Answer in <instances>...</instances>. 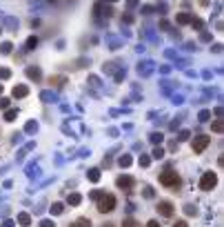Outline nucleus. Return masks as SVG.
Listing matches in <instances>:
<instances>
[{"label":"nucleus","mask_w":224,"mask_h":227,"mask_svg":"<svg viewBox=\"0 0 224 227\" xmlns=\"http://www.w3.org/2000/svg\"><path fill=\"white\" fill-rule=\"evenodd\" d=\"M160 183L164 187H173V189H178V187L182 185V180H180V176H178V171H171V169H166L164 174H160Z\"/></svg>","instance_id":"obj_1"},{"label":"nucleus","mask_w":224,"mask_h":227,"mask_svg":"<svg viewBox=\"0 0 224 227\" xmlns=\"http://www.w3.org/2000/svg\"><path fill=\"white\" fill-rule=\"evenodd\" d=\"M113 209H116V196H111V194L100 196V203H98L100 214H109V211H113Z\"/></svg>","instance_id":"obj_2"},{"label":"nucleus","mask_w":224,"mask_h":227,"mask_svg":"<svg viewBox=\"0 0 224 227\" xmlns=\"http://www.w3.org/2000/svg\"><path fill=\"white\" fill-rule=\"evenodd\" d=\"M215 185H217V176L213 174V171H207V174L202 176V180H200V189H204V192L213 189Z\"/></svg>","instance_id":"obj_3"},{"label":"nucleus","mask_w":224,"mask_h":227,"mask_svg":"<svg viewBox=\"0 0 224 227\" xmlns=\"http://www.w3.org/2000/svg\"><path fill=\"white\" fill-rule=\"evenodd\" d=\"M209 143H211V138H207V136H195V140H193V151L195 154H202V151L209 147Z\"/></svg>","instance_id":"obj_4"},{"label":"nucleus","mask_w":224,"mask_h":227,"mask_svg":"<svg viewBox=\"0 0 224 227\" xmlns=\"http://www.w3.org/2000/svg\"><path fill=\"white\" fill-rule=\"evenodd\" d=\"M158 211L162 216H166V218H171V216H173V203L171 201H160L158 203Z\"/></svg>","instance_id":"obj_5"},{"label":"nucleus","mask_w":224,"mask_h":227,"mask_svg":"<svg viewBox=\"0 0 224 227\" xmlns=\"http://www.w3.org/2000/svg\"><path fill=\"white\" fill-rule=\"evenodd\" d=\"M116 185L120 187V189H124V192H131V187H133V178L131 176H120L116 180Z\"/></svg>","instance_id":"obj_6"},{"label":"nucleus","mask_w":224,"mask_h":227,"mask_svg":"<svg viewBox=\"0 0 224 227\" xmlns=\"http://www.w3.org/2000/svg\"><path fill=\"white\" fill-rule=\"evenodd\" d=\"M27 76L31 78V80H40L42 74H40V69L38 67H27Z\"/></svg>","instance_id":"obj_7"},{"label":"nucleus","mask_w":224,"mask_h":227,"mask_svg":"<svg viewBox=\"0 0 224 227\" xmlns=\"http://www.w3.org/2000/svg\"><path fill=\"white\" fill-rule=\"evenodd\" d=\"M27 94H29V89H27L25 85H20V87H13V96H16V98H25Z\"/></svg>","instance_id":"obj_8"},{"label":"nucleus","mask_w":224,"mask_h":227,"mask_svg":"<svg viewBox=\"0 0 224 227\" xmlns=\"http://www.w3.org/2000/svg\"><path fill=\"white\" fill-rule=\"evenodd\" d=\"M65 83H67L65 76H51V78H49V85H56V87H62Z\"/></svg>","instance_id":"obj_9"},{"label":"nucleus","mask_w":224,"mask_h":227,"mask_svg":"<svg viewBox=\"0 0 224 227\" xmlns=\"http://www.w3.org/2000/svg\"><path fill=\"white\" fill-rule=\"evenodd\" d=\"M71 227H91V220L89 218H78L71 223Z\"/></svg>","instance_id":"obj_10"},{"label":"nucleus","mask_w":224,"mask_h":227,"mask_svg":"<svg viewBox=\"0 0 224 227\" xmlns=\"http://www.w3.org/2000/svg\"><path fill=\"white\" fill-rule=\"evenodd\" d=\"M62 211H65V205H62V203H53V205H51V214L58 216V214H62Z\"/></svg>","instance_id":"obj_11"},{"label":"nucleus","mask_w":224,"mask_h":227,"mask_svg":"<svg viewBox=\"0 0 224 227\" xmlns=\"http://www.w3.org/2000/svg\"><path fill=\"white\" fill-rule=\"evenodd\" d=\"M33 47H38V38H36V36H31V38L27 40V51H33Z\"/></svg>","instance_id":"obj_12"},{"label":"nucleus","mask_w":224,"mask_h":227,"mask_svg":"<svg viewBox=\"0 0 224 227\" xmlns=\"http://www.w3.org/2000/svg\"><path fill=\"white\" fill-rule=\"evenodd\" d=\"M178 22H180V25H186V22H191V16H189V14H178Z\"/></svg>","instance_id":"obj_13"},{"label":"nucleus","mask_w":224,"mask_h":227,"mask_svg":"<svg viewBox=\"0 0 224 227\" xmlns=\"http://www.w3.org/2000/svg\"><path fill=\"white\" fill-rule=\"evenodd\" d=\"M67 201H69V205H78V203L82 201V198H80V194H71V196H69Z\"/></svg>","instance_id":"obj_14"},{"label":"nucleus","mask_w":224,"mask_h":227,"mask_svg":"<svg viewBox=\"0 0 224 227\" xmlns=\"http://www.w3.org/2000/svg\"><path fill=\"white\" fill-rule=\"evenodd\" d=\"M122 227H138V220L135 218H124L122 220Z\"/></svg>","instance_id":"obj_15"},{"label":"nucleus","mask_w":224,"mask_h":227,"mask_svg":"<svg viewBox=\"0 0 224 227\" xmlns=\"http://www.w3.org/2000/svg\"><path fill=\"white\" fill-rule=\"evenodd\" d=\"M89 180H93V183L100 180V169H91V171H89Z\"/></svg>","instance_id":"obj_16"},{"label":"nucleus","mask_w":224,"mask_h":227,"mask_svg":"<svg viewBox=\"0 0 224 227\" xmlns=\"http://www.w3.org/2000/svg\"><path fill=\"white\" fill-rule=\"evenodd\" d=\"M153 158H164V149H162V147H155V149H153Z\"/></svg>","instance_id":"obj_17"},{"label":"nucleus","mask_w":224,"mask_h":227,"mask_svg":"<svg viewBox=\"0 0 224 227\" xmlns=\"http://www.w3.org/2000/svg\"><path fill=\"white\" fill-rule=\"evenodd\" d=\"M191 25H193V29H202V27H204V22H202L200 18H193V20H191Z\"/></svg>","instance_id":"obj_18"},{"label":"nucleus","mask_w":224,"mask_h":227,"mask_svg":"<svg viewBox=\"0 0 224 227\" xmlns=\"http://www.w3.org/2000/svg\"><path fill=\"white\" fill-rule=\"evenodd\" d=\"M16 116H18V111H16V109H9L7 114H5V120H13Z\"/></svg>","instance_id":"obj_19"},{"label":"nucleus","mask_w":224,"mask_h":227,"mask_svg":"<svg viewBox=\"0 0 224 227\" xmlns=\"http://www.w3.org/2000/svg\"><path fill=\"white\" fill-rule=\"evenodd\" d=\"M162 138H164V136L155 131V134H151V143H162Z\"/></svg>","instance_id":"obj_20"},{"label":"nucleus","mask_w":224,"mask_h":227,"mask_svg":"<svg viewBox=\"0 0 224 227\" xmlns=\"http://www.w3.org/2000/svg\"><path fill=\"white\" fill-rule=\"evenodd\" d=\"M213 131H215V134H222V120H215V123H213Z\"/></svg>","instance_id":"obj_21"},{"label":"nucleus","mask_w":224,"mask_h":227,"mask_svg":"<svg viewBox=\"0 0 224 227\" xmlns=\"http://www.w3.org/2000/svg\"><path fill=\"white\" fill-rule=\"evenodd\" d=\"M120 165H122V167H129V165H131V158H129V156H122V158H120Z\"/></svg>","instance_id":"obj_22"},{"label":"nucleus","mask_w":224,"mask_h":227,"mask_svg":"<svg viewBox=\"0 0 224 227\" xmlns=\"http://www.w3.org/2000/svg\"><path fill=\"white\" fill-rule=\"evenodd\" d=\"M40 98H42V100H47V102H49V100H56V96H51L49 91H44V94L40 96Z\"/></svg>","instance_id":"obj_23"},{"label":"nucleus","mask_w":224,"mask_h":227,"mask_svg":"<svg viewBox=\"0 0 224 227\" xmlns=\"http://www.w3.org/2000/svg\"><path fill=\"white\" fill-rule=\"evenodd\" d=\"M9 76H11V71H9V69H0V78H2V80H7Z\"/></svg>","instance_id":"obj_24"},{"label":"nucleus","mask_w":224,"mask_h":227,"mask_svg":"<svg viewBox=\"0 0 224 227\" xmlns=\"http://www.w3.org/2000/svg\"><path fill=\"white\" fill-rule=\"evenodd\" d=\"M2 54H11V42H5V45H2Z\"/></svg>","instance_id":"obj_25"},{"label":"nucleus","mask_w":224,"mask_h":227,"mask_svg":"<svg viewBox=\"0 0 224 227\" xmlns=\"http://www.w3.org/2000/svg\"><path fill=\"white\" fill-rule=\"evenodd\" d=\"M149 163L151 160L147 158V156H140V167H149Z\"/></svg>","instance_id":"obj_26"},{"label":"nucleus","mask_w":224,"mask_h":227,"mask_svg":"<svg viewBox=\"0 0 224 227\" xmlns=\"http://www.w3.org/2000/svg\"><path fill=\"white\" fill-rule=\"evenodd\" d=\"M184 209H186V214H189V216H193V214H198V209H195V207H193V205H186V207H184Z\"/></svg>","instance_id":"obj_27"},{"label":"nucleus","mask_w":224,"mask_h":227,"mask_svg":"<svg viewBox=\"0 0 224 227\" xmlns=\"http://www.w3.org/2000/svg\"><path fill=\"white\" fill-rule=\"evenodd\" d=\"M18 220H20L22 225H29V216H27V214H20V216H18Z\"/></svg>","instance_id":"obj_28"},{"label":"nucleus","mask_w":224,"mask_h":227,"mask_svg":"<svg viewBox=\"0 0 224 227\" xmlns=\"http://www.w3.org/2000/svg\"><path fill=\"white\" fill-rule=\"evenodd\" d=\"M144 198H153V189L151 187H144Z\"/></svg>","instance_id":"obj_29"},{"label":"nucleus","mask_w":224,"mask_h":227,"mask_svg":"<svg viewBox=\"0 0 224 227\" xmlns=\"http://www.w3.org/2000/svg\"><path fill=\"white\" fill-rule=\"evenodd\" d=\"M0 107L7 109V107H9V98H0Z\"/></svg>","instance_id":"obj_30"},{"label":"nucleus","mask_w":224,"mask_h":227,"mask_svg":"<svg viewBox=\"0 0 224 227\" xmlns=\"http://www.w3.org/2000/svg\"><path fill=\"white\" fill-rule=\"evenodd\" d=\"M209 116H211L209 111H202V114H200V120H209Z\"/></svg>","instance_id":"obj_31"},{"label":"nucleus","mask_w":224,"mask_h":227,"mask_svg":"<svg viewBox=\"0 0 224 227\" xmlns=\"http://www.w3.org/2000/svg\"><path fill=\"white\" fill-rule=\"evenodd\" d=\"M40 227H53V223H51V220H42Z\"/></svg>","instance_id":"obj_32"},{"label":"nucleus","mask_w":224,"mask_h":227,"mask_svg":"<svg viewBox=\"0 0 224 227\" xmlns=\"http://www.w3.org/2000/svg\"><path fill=\"white\" fill-rule=\"evenodd\" d=\"M173 227H189V225H186V220H178Z\"/></svg>","instance_id":"obj_33"},{"label":"nucleus","mask_w":224,"mask_h":227,"mask_svg":"<svg viewBox=\"0 0 224 227\" xmlns=\"http://www.w3.org/2000/svg\"><path fill=\"white\" fill-rule=\"evenodd\" d=\"M147 227H160V223H158V220H149V223H147Z\"/></svg>","instance_id":"obj_34"},{"label":"nucleus","mask_w":224,"mask_h":227,"mask_svg":"<svg viewBox=\"0 0 224 227\" xmlns=\"http://www.w3.org/2000/svg\"><path fill=\"white\" fill-rule=\"evenodd\" d=\"M27 131H36V123H29V125H27Z\"/></svg>","instance_id":"obj_35"},{"label":"nucleus","mask_w":224,"mask_h":227,"mask_svg":"<svg viewBox=\"0 0 224 227\" xmlns=\"http://www.w3.org/2000/svg\"><path fill=\"white\" fill-rule=\"evenodd\" d=\"M189 138V131H180V140H186Z\"/></svg>","instance_id":"obj_36"},{"label":"nucleus","mask_w":224,"mask_h":227,"mask_svg":"<svg viewBox=\"0 0 224 227\" xmlns=\"http://www.w3.org/2000/svg\"><path fill=\"white\" fill-rule=\"evenodd\" d=\"M211 51H215V54H220V51H222V45H215V47H211Z\"/></svg>","instance_id":"obj_37"},{"label":"nucleus","mask_w":224,"mask_h":227,"mask_svg":"<svg viewBox=\"0 0 224 227\" xmlns=\"http://www.w3.org/2000/svg\"><path fill=\"white\" fill-rule=\"evenodd\" d=\"M102 227H116V225H111V223H104V225H102Z\"/></svg>","instance_id":"obj_38"},{"label":"nucleus","mask_w":224,"mask_h":227,"mask_svg":"<svg viewBox=\"0 0 224 227\" xmlns=\"http://www.w3.org/2000/svg\"><path fill=\"white\" fill-rule=\"evenodd\" d=\"M0 94H2V85H0Z\"/></svg>","instance_id":"obj_39"},{"label":"nucleus","mask_w":224,"mask_h":227,"mask_svg":"<svg viewBox=\"0 0 224 227\" xmlns=\"http://www.w3.org/2000/svg\"><path fill=\"white\" fill-rule=\"evenodd\" d=\"M111 2H116V0H111Z\"/></svg>","instance_id":"obj_40"}]
</instances>
